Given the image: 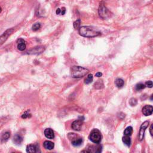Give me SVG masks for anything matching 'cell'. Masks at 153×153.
Returning <instances> with one entry per match:
<instances>
[{
    "label": "cell",
    "mask_w": 153,
    "mask_h": 153,
    "mask_svg": "<svg viewBox=\"0 0 153 153\" xmlns=\"http://www.w3.org/2000/svg\"><path fill=\"white\" fill-rule=\"evenodd\" d=\"M79 34L82 37L86 38H93L101 34L100 31L95 28L90 26H83L79 28Z\"/></svg>",
    "instance_id": "6da1fadb"
},
{
    "label": "cell",
    "mask_w": 153,
    "mask_h": 153,
    "mask_svg": "<svg viewBox=\"0 0 153 153\" xmlns=\"http://www.w3.org/2000/svg\"><path fill=\"white\" fill-rule=\"evenodd\" d=\"M89 70L86 68L74 66L71 68V75L72 78H80L84 77L85 75L89 73Z\"/></svg>",
    "instance_id": "7a4b0ae2"
},
{
    "label": "cell",
    "mask_w": 153,
    "mask_h": 153,
    "mask_svg": "<svg viewBox=\"0 0 153 153\" xmlns=\"http://www.w3.org/2000/svg\"><path fill=\"white\" fill-rule=\"evenodd\" d=\"M98 13L102 19H107L110 18L112 16V14L108 10V9L105 7L104 5V3L102 2L100 3L99 5V9H98Z\"/></svg>",
    "instance_id": "3957f363"
},
{
    "label": "cell",
    "mask_w": 153,
    "mask_h": 153,
    "mask_svg": "<svg viewBox=\"0 0 153 153\" xmlns=\"http://www.w3.org/2000/svg\"><path fill=\"white\" fill-rule=\"evenodd\" d=\"M89 138L92 142L99 144L102 139V135L98 129H93L89 135Z\"/></svg>",
    "instance_id": "277c9868"
},
{
    "label": "cell",
    "mask_w": 153,
    "mask_h": 153,
    "mask_svg": "<svg viewBox=\"0 0 153 153\" xmlns=\"http://www.w3.org/2000/svg\"><path fill=\"white\" fill-rule=\"evenodd\" d=\"M68 138L69 139L71 140V143H72V145L73 146L78 147L82 144L83 143L82 138H81L78 136H77V135L75 134H74V133H72V134H69Z\"/></svg>",
    "instance_id": "5b68a950"
},
{
    "label": "cell",
    "mask_w": 153,
    "mask_h": 153,
    "mask_svg": "<svg viewBox=\"0 0 153 153\" xmlns=\"http://www.w3.org/2000/svg\"><path fill=\"white\" fill-rule=\"evenodd\" d=\"M149 124H150L149 122L146 121V122H144L142 124H141L140 130H139V136H138L139 140L140 141H142L143 139H144L145 132L146 129L148 127Z\"/></svg>",
    "instance_id": "8992f818"
},
{
    "label": "cell",
    "mask_w": 153,
    "mask_h": 153,
    "mask_svg": "<svg viewBox=\"0 0 153 153\" xmlns=\"http://www.w3.org/2000/svg\"><path fill=\"white\" fill-rule=\"evenodd\" d=\"M13 32V28L7 29L6 31H5L1 36H0V45L3 44L7 40L8 38L9 37L11 34Z\"/></svg>",
    "instance_id": "52a82bcc"
},
{
    "label": "cell",
    "mask_w": 153,
    "mask_h": 153,
    "mask_svg": "<svg viewBox=\"0 0 153 153\" xmlns=\"http://www.w3.org/2000/svg\"><path fill=\"white\" fill-rule=\"evenodd\" d=\"M83 124V120H75L71 124V128L74 130L80 131L81 129V127Z\"/></svg>",
    "instance_id": "ba28073f"
},
{
    "label": "cell",
    "mask_w": 153,
    "mask_h": 153,
    "mask_svg": "<svg viewBox=\"0 0 153 153\" xmlns=\"http://www.w3.org/2000/svg\"><path fill=\"white\" fill-rule=\"evenodd\" d=\"M45 48L44 46H38L33 48L32 49L28 51V53L30 55H38V54H41V53H43L44 51Z\"/></svg>",
    "instance_id": "9c48e42d"
},
{
    "label": "cell",
    "mask_w": 153,
    "mask_h": 153,
    "mask_svg": "<svg viewBox=\"0 0 153 153\" xmlns=\"http://www.w3.org/2000/svg\"><path fill=\"white\" fill-rule=\"evenodd\" d=\"M153 111V107L151 105H145L142 108V113L143 114L145 115V116H151L152 113Z\"/></svg>",
    "instance_id": "30bf717a"
},
{
    "label": "cell",
    "mask_w": 153,
    "mask_h": 153,
    "mask_svg": "<svg viewBox=\"0 0 153 153\" xmlns=\"http://www.w3.org/2000/svg\"><path fill=\"white\" fill-rule=\"evenodd\" d=\"M17 49H18L20 51H23L25 50L26 47V42L24 39L20 38L17 41Z\"/></svg>",
    "instance_id": "8fae6325"
},
{
    "label": "cell",
    "mask_w": 153,
    "mask_h": 153,
    "mask_svg": "<svg viewBox=\"0 0 153 153\" xmlns=\"http://www.w3.org/2000/svg\"><path fill=\"white\" fill-rule=\"evenodd\" d=\"M44 135L47 138L50 139H53L55 138V134L52 129L48 128L44 130Z\"/></svg>",
    "instance_id": "7c38bea8"
},
{
    "label": "cell",
    "mask_w": 153,
    "mask_h": 153,
    "mask_svg": "<svg viewBox=\"0 0 153 153\" xmlns=\"http://www.w3.org/2000/svg\"><path fill=\"white\" fill-rule=\"evenodd\" d=\"M43 145H44V148L47 149V150H52V149H53V148H54L55 144H54V143L51 142V141H46L44 142Z\"/></svg>",
    "instance_id": "4fadbf2b"
},
{
    "label": "cell",
    "mask_w": 153,
    "mask_h": 153,
    "mask_svg": "<svg viewBox=\"0 0 153 153\" xmlns=\"http://www.w3.org/2000/svg\"><path fill=\"white\" fill-rule=\"evenodd\" d=\"M13 141L16 144L19 145L21 144L23 141V138L21 135H16L13 138Z\"/></svg>",
    "instance_id": "5bb4252c"
},
{
    "label": "cell",
    "mask_w": 153,
    "mask_h": 153,
    "mask_svg": "<svg viewBox=\"0 0 153 153\" xmlns=\"http://www.w3.org/2000/svg\"><path fill=\"white\" fill-rule=\"evenodd\" d=\"M26 152L29 153H35L37 152V147L34 145H29L26 147Z\"/></svg>",
    "instance_id": "9a60e30c"
},
{
    "label": "cell",
    "mask_w": 153,
    "mask_h": 153,
    "mask_svg": "<svg viewBox=\"0 0 153 153\" xmlns=\"http://www.w3.org/2000/svg\"><path fill=\"white\" fill-rule=\"evenodd\" d=\"M122 141L124 144L128 147H129L131 144V139L130 136H125L123 137Z\"/></svg>",
    "instance_id": "2e32d148"
},
{
    "label": "cell",
    "mask_w": 153,
    "mask_h": 153,
    "mask_svg": "<svg viewBox=\"0 0 153 153\" xmlns=\"http://www.w3.org/2000/svg\"><path fill=\"white\" fill-rule=\"evenodd\" d=\"M115 84L118 88H122L124 86V81L122 78H117L115 81Z\"/></svg>",
    "instance_id": "e0dca14e"
},
{
    "label": "cell",
    "mask_w": 153,
    "mask_h": 153,
    "mask_svg": "<svg viewBox=\"0 0 153 153\" xmlns=\"http://www.w3.org/2000/svg\"><path fill=\"white\" fill-rule=\"evenodd\" d=\"M132 133H133V128L131 126L128 127V128L125 129V130L124 131V135H125V136H130L132 135Z\"/></svg>",
    "instance_id": "ac0fdd59"
},
{
    "label": "cell",
    "mask_w": 153,
    "mask_h": 153,
    "mask_svg": "<svg viewBox=\"0 0 153 153\" xmlns=\"http://www.w3.org/2000/svg\"><path fill=\"white\" fill-rule=\"evenodd\" d=\"M10 137V133L9 132H5L4 134L3 135V136H2L1 140L3 142H5V141H7L8 139H9Z\"/></svg>",
    "instance_id": "d6986e66"
},
{
    "label": "cell",
    "mask_w": 153,
    "mask_h": 153,
    "mask_svg": "<svg viewBox=\"0 0 153 153\" xmlns=\"http://www.w3.org/2000/svg\"><path fill=\"white\" fill-rule=\"evenodd\" d=\"M93 80V75L91 74H89L88 75H87V78L85 79V81H84L85 84H90V83H91L92 82Z\"/></svg>",
    "instance_id": "ffe728a7"
},
{
    "label": "cell",
    "mask_w": 153,
    "mask_h": 153,
    "mask_svg": "<svg viewBox=\"0 0 153 153\" xmlns=\"http://www.w3.org/2000/svg\"><path fill=\"white\" fill-rule=\"evenodd\" d=\"M94 86L95 88L97 89H102L103 87H104V83H103L102 80H98L96 83H95Z\"/></svg>",
    "instance_id": "44dd1931"
},
{
    "label": "cell",
    "mask_w": 153,
    "mask_h": 153,
    "mask_svg": "<svg viewBox=\"0 0 153 153\" xmlns=\"http://www.w3.org/2000/svg\"><path fill=\"white\" fill-rule=\"evenodd\" d=\"M145 88V85L144 84H142V83H139V84H136V90L138 91L143 90Z\"/></svg>",
    "instance_id": "7402d4cb"
},
{
    "label": "cell",
    "mask_w": 153,
    "mask_h": 153,
    "mask_svg": "<svg viewBox=\"0 0 153 153\" xmlns=\"http://www.w3.org/2000/svg\"><path fill=\"white\" fill-rule=\"evenodd\" d=\"M40 28H41L40 23H35V24H34L32 27V31H37L39 29H40Z\"/></svg>",
    "instance_id": "603a6c76"
},
{
    "label": "cell",
    "mask_w": 153,
    "mask_h": 153,
    "mask_svg": "<svg viewBox=\"0 0 153 153\" xmlns=\"http://www.w3.org/2000/svg\"><path fill=\"white\" fill-rule=\"evenodd\" d=\"M80 23H81V21L80 19L77 20L76 21H75L74 22V27L75 29H79V28L80 27Z\"/></svg>",
    "instance_id": "cb8c5ba5"
},
{
    "label": "cell",
    "mask_w": 153,
    "mask_h": 153,
    "mask_svg": "<svg viewBox=\"0 0 153 153\" xmlns=\"http://www.w3.org/2000/svg\"><path fill=\"white\" fill-rule=\"evenodd\" d=\"M137 103H138V102H137L136 99L135 98H132L130 99V101H129V104H130L131 106L132 107L135 106V105L137 104Z\"/></svg>",
    "instance_id": "d4e9b609"
},
{
    "label": "cell",
    "mask_w": 153,
    "mask_h": 153,
    "mask_svg": "<svg viewBox=\"0 0 153 153\" xmlns=\"http://www.w3.org/2000/svg\"><path fill=\"white\" fill-rule=\"evenodd\" d=\"M31 117V114L29 113V111H25V112L23 113L22 116V118H29V117Z\"/></svg>",
    "instance_id": "484cf974"
},
{
    "label": "cell",
    "mask_w": 153,
    "mask_h": 153,
    "mask_svg": "<svg viewBox=\"0 0 153 153\" xmlns=\"http://www.w3.org/2000/svg\"><path fill=\"white\" fill-rule=\"evenodd\" d=\"M146 85L147 87H148L149 88H152V82L151 81H148L146 82Z\"/></svg>",
    "instance_id": "4316f807"
},
{
    "label": "cell",
    "mask_w": 153,
    "mask_h": 153,
    "mask_svg": "<svg viewBox=\"0 0 153 153\" xmlns=\"http://www.w3.org/2000/svg\"><path fill=\"white\" fill-rule=\"evenodd\" d=\"M61 10V15H64L65 13H66V9H65V7H62Z\"/></svg>",
    "instance_id": "83f0119b"
},
{
    "label": "cell",
    "mask_w": 153,
    "mask_h": 153,
    "mask_svg": "<svg viewBox=\"0 0 153 153\" xmlns=\"http://www.w3.org/2000/svg\"><path fill=\"white\" fill-rule=\"evenodd\" d=\"M102 74L100 72H97L96 74H95V76L97 77H101V76H102Z\"/></svg>",
    "instance_id": "f1b7e54d"
},
{
    "label": "cell",
    "mask_w": 153,
    "mask_h": 153,
    "mask_svg": "<svg viewBox=\"0 0 153 153\" xmlns=\"http://www.w3.org/2000/svg\"><path fill=\"white\" fill-rule=\"evenodd\" d=\"M61 11V9H57L56 10V15H60Z\"/></svg>",
    "instance_id": "f546056e"
},
{
    "label": "cell",
    "mask_w": 153,
    "mask_h": 153,
    "mask_svg": "<svg viewBox=\"0 0 153 153\" xmlns=\"http://www.w3.org/2000/svg\"><path fill=\"white\" fill-rule=\"evenodd\" d=\"M150 132L151 135L152 136L153 134H152V124L151 125V127H150Z\"/></svg>",
    "instance_id": "4dcf8cb0"
},
{
    "label": "cell",
    "mask_w": 153,
    "mask_h": 153,
    "mask_svg": "<svg viewBox=\"0 0 153 153\" xmlns=\"http://www.w3.org/2000/svg\"><path fill=\"white\" fill-rule=\"evenodd\" d=\"M1 11H2V10H1V7H0V13H1Z\"/></svg>",
    "instance_id": "1f68e13d"
}]
</instances>
